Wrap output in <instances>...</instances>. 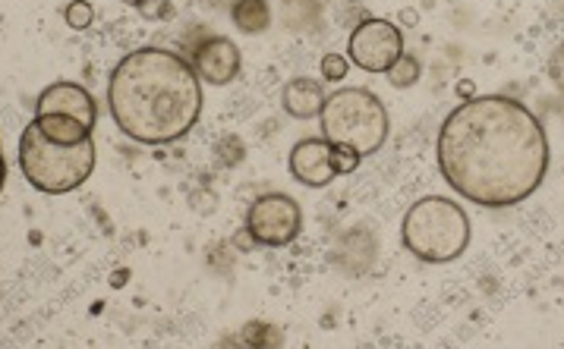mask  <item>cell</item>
Instances as JSON below:
<instances>
[{"instance_id":"24","label":"cell","mask_w":564,"mask_h":349,"mask_svg":"<svg viewBox=\"0 0 564 349\" xmlns=\"http://www.w3.org/2000/svg\"><path fill=\"white\" fill-rule=\"evenodd\" d=\"M214 3H224V0H214ZM231 3H234V0H231Z\"/></svg>"},{"instance_id":"14","label":"cell","mask_w":564,"mask_h":349,"mask_svg":"<svg viewBox=\"0 0 564 349\" xmlns=\"http://www.w3.org/2000/svg\"><path fill=\"white\" fill-rule=\"evenodd\" d=\"M419 60L410 58V54H401V58L391 63V70H388V83L394 88H410L419 83Z\"/></svg>"},{"instance_id":"18","label":"cell","mask_w":564,"mask_h":349,"mask_svg":"<svg viewBox=\"0 0 564 349\" xmlns=\"http://www.w3.org/2000/svg\"><path fill=\"white\" fill-rule=\"evenodd\" d=\"M359 164V154L354 148H344V146H334V167H338V176L351 174L354 167Z\"/></svg>"},{"instance_id":"9","label":"cell","mask_w":564,"mask_h":349,"mask_svg":"<svg viewBox=\"0 0 564 349\" xmlns=\"http://www.w3.org/2000/svg\"><path fill=\"white\" fill-rule=\"evenodd\" d=\"M193 70L208 86H228L240 76V48L231 38H206L193 48Z\"/></svg>"},{"instance_id":"10","label":"cell","mask_w":564,"mask_h":349,"mask_svg":"<svg viewBox=\"0 0 564 349\" xmlns=\"http://www.w3.org/2000/svg\"><path fill=\"white\" fill-rule=\"evenodd\" d=\"M35 114L76 116L79 123L95 126L98 108H95L91 95L83 86H76V83H54V86H48L41 95H38V101H35Z\"/></svg>"},{"instance_id":"20","label":"cell","mask_w":564,"mask_h":349,"mask_svg":"<svg viewBox=\"0 0 564 349\" xmlns=\"http://www.w3.org/2000/svg\"><path fill=\"white\" fill-rule=\"evenodd\" d=\"M457 95H464V101H467V98H474V86H470V83L457 86Z\"/></svg>"},{"instance_id":"23","label":"cell","mask_w":564,"mask_h":349,"mask_svg":"<svg viewBox=\"0 0 564 349\" xmlns=\"http://www.w3.org/2000/svg\"><path fill=\"white\" fill-rule=\"evenodd\" d=\"M120 3H126V7H139L143 0H120Z\"/></svg>"},{"instance_id":"22","label":"cell","mask_w":564,"mask_h":349,"mask_svg":"<svg viewBox=\"0 0 564 349\" xmlns=\"http://www.w3.org/2000/svg\"><path fill=\"white\" fill-rule=\"evenodd\" d=\"M401 20H404V23H410V26H416V13H414V10H404V13H401Z\"/></svg>"},{"instance_id":"12","label":"cell","mask_w":564,"mask_h":349,"mask_svg":"<svg viewBox=\"0 0 564 349\" xmlns=\"http://www.w3.org/2000/svg\"><path fill=\"white\" fill-rule=\"evenodd\" d=\"M32 123L41 129V136H48V139H51V142H58V146H79V142H86V139L91 136V126L79 123L76 116L35 114Z\"/></svg>"},{"instance_id":"15","label":"cell","mask_w":564,"mask_h":349,"mask_svg":"<svg viewBox=\"0 0 564 349\" xmlns=\"http://www.w3.org/2000/svg\"><path fill=\"white\" fill-rule=\"evenodd\" d=\"M63 20L73 32H86L91 26V20H95V10H91L89 0H70L66 10H63Z\"/></svg>"},{"instance_id":"3","label":"cell","mask_w":564,"mask_h":349,"mask_svg":"<svg viewBox=\"0 0 564 349\" xmlns=\"http://www.w3.org/2000/svg\"><path fill=\"white\" fill-rule=\"evenodd\" d=\"M401 239L419 262H454L470 246V217L461 204L445 196H426L404 214Z\"/></svg>"},{"instance_id":"17","label":"cell","mask_w":564,"mask_h":349,"mask_svg":"<svg viewBox=\"0 0 564 349\" xmlns=\"http://www.w3.org/2000/svg\"><path fill=\"white\" fill-rule=\"evenodd\" d=\"M347 70H351V60L341 58V54H326V58H322V79H326V83H341V79H347Z\"/></svg>"},{"instance_id":"16","label":"cell","mask_w":564,"mask_h":349,"mask_svg":"<svg viewBox=\"0 0 564 349\" xmlns=\"http://www.w3.org/2000/svg\"><path fill=\"white\" fill-rule=\"evenodd\" d=\"M136 10H139L143 20H149V23H164V20L174 16V0H143Z\"/></svg>"},{"instance_id":"11","label":"cell","mask_w":564,"mask_h":349,"mask_svg":"<svg viewBox=\"0 0 564 349\" xmlns=\"http://www.w3.org/2000/svg\"><path fill=\"white\" fill-rule=\"evenodd\" d=\"M326 88L322 83H316V79H306V76H297V79H291L287 86H284V95H281V104H284V111L291 116H297V120H312V116L322 114V108H326Z\"/></svg>"},{"instance_id":"13","label":"cell","mask_w":564,"mask_h":349,"mask_svg":"<svg viewBox=\"0 0 564 349\" xmlns=\"http://www.w3.org/2000/svg\"><path fill=\"white\" fill-rule=\"evenodd\" d=\"M231 20L243 35H262L271 26V7L268 0H234Z\"/></svg>"},{"instance_id":"2","label":"cell","mask_w":564,"mask_h":349,"mask_svg":"<svg viewBox=\"0 0 564 349\" xmlns=\"http://www.w3.org/2000/svg\"><path fill=\"white\" fill-rule=\"evenodd\" d=\"M118 129L143 146H171L203 114V79L193 63L164 48H139L120 60L108 83Z\"/></svg>"},{"instance_id":"4","label":"cell","mask_w":564,"mask_h":349,"mask_svg":"<svg viewBox=\"0 0 564 349\" xmlns=\"http://www.w3.org/2000/svg\"><path fill=\"white\" fill-rule=\"evenodd\" d=\"M20 167L38 192L66 196L79 189L95 171V142L89 136L79 146H58L29 123L20 136Z\"/></svg>"},{"instance_id":"6","label":"cell","mask_w":564,"mask_h":349,"mask_svg":"<svg viewBox=\"0 0 564 349\" xmlns=\"http://www.w3.org/2000/svg\"><path fill=\"white\" fill-rule=\"evenodd\" d=\"M299 230H303V211H299L297 199H291L284 192H268L249 204L246 233L253 236V242L268 246V249H284L297 239Z\"/></svg>"},{"instance_id":"5","label":"cell","mask_w":564,"mask_h":349,"mask_svg":"<svg viewBox=\"0 0 564 349\" xmlns=\"http://www.w3.org/2000/svg\"><path fill=\"white\" fill-rule=\"evenodd\" d=\"M322 136L331 146L354 148L359 158L376 154L388 139V111L369 88H341L326 98Z\"/></svg>"},{"instance_id":"19","label":"cell","mask_w":564,"mask_h":349,"mask_svg":"<svg viewBox=\"0 0 564 349\" xmlns=\"http://www.w3.org/2000/svg\"><path fill=\"white\" fill-rule=\"evenodd\" d=\"M549 76H552V83L564 91V41L552 51V58H549Z\"/></svg>"},{"instance_id":"8","label":"cell","mask_w":564,"mask_h":349,"mask_svg":"<svg viewBox=\"0 0 564 349\" xmlns=\"http://www.w3.org/2000/svg\"><path fill=\"white\" fill-rule=\"evenodd\" d=\"M291 176L309 189H326L338 179L334 146L326 136L322 139H299L297 146L291 148Z\"/></svg>"},{"instance_id":"21","label":"cell","mask_w":564,"mask_h":349,"mask_svg":"<svg viewBox=\"0 0 564 349\" xmlns=\"http://www.w3.org/2000/svg\"><path fill=\"white\" fill-rule=\"evenodd\" d=\"M3 183H7V161H3V151H0V189H3Z\"/></svg>"},{"instance_id":"1","label":"cell","mask_w":564,"mask_h":349,"mask_svg":"<svg viewBox=\"0 0 564 349\" xmlns=\"http://www.w3.org/2000/svg\"><path fill=\"white\" fill-rule=\"evenodd\" d=\"M439 171L467 202L511 208L530 199L549 171V139L536 114L507 95H474L439 133Z\"/></svg>"},{"instance_id":"7","label":"cell","mask_w":564,"mask_h":349,"mask_svg":"<svg viewBox=\"0 0 564 349\" xmlns=\"http://www.w3.org/2000/svg\"><path fill=\"white\" fill-rule=\"evenodd\" d=\"M401 54H404V35L388 20H363L351 32L347 60L366 73H388Z\"/></svg>"}]
</instances>
